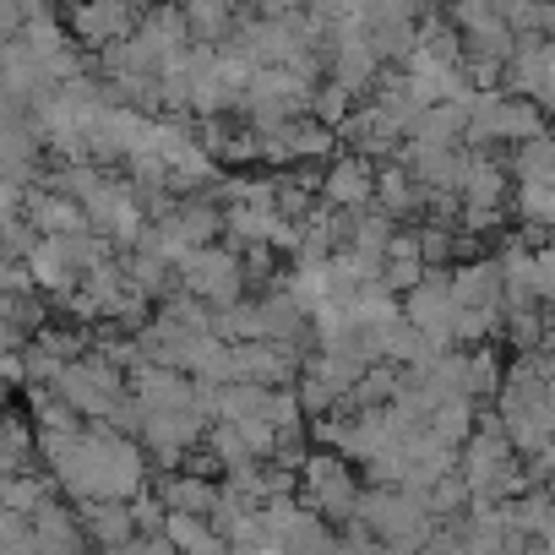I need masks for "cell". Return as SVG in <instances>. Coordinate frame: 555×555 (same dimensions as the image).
Masks as SVG:
<instances>
[{
  "mask_svg": "<svg viewBox=\"0 0 555 555\" xmlns=\"http://www.w3.org/2000/svg\"><path fill=\"white\" fill-rule=\"evenodd\" d=\"M403 322L425 338V344H452L457 338V300H452V278L441 272H425L420 284L409 289V306H403Z\"/></svg>",
  "mask_w": 555,
  "mask_h": 555,
  "instance_id": "obj_1",
  "label": "cell"
},
{
  "mask_svg": "<svg viewBox=\"0 0 555 555\" xmlns=\"http://www.w3.org/2000/svg\"><path fill=\"white\" fill-rule=\"evenodd\" d=\"M185 284L202 295V300H218V306H229L234 295H240V261L229 256V250H185Z\"/></svg>",
  "mask_w": 555,
  "mask_h": 555,
  "instance_id": "obj_2",
  "label": "cell"
},
{
  "mask_svg": "<svg viewBox=\"0 0 555 555\" xmlns=\"http://www.w3.org/2000/svg\"><path fill=\"white\" fill-rule=\"evenodd\" d=\"M327 196H333V202H344V207H354V202H365V196H371V175H365L360 164H344V169H333Z\"/></svg>",
  "mask_w": 555,
  "mask_h": 555,
  "instance_id": "obj_3",
  "label": "cell"
},
{
  "mask_svg": "<svg viewBox=\"0 0 555 555\" xmlns=\"http://www.w3.org/2000/svg\"><path fill=\"white\" fill-rule=\"evenodd\" d=\"M522 212L528 218H539V223H555V185L544 180H528V191H522Z\"/></svg>",
  "mask_w": 555,
  "mask_h": 555,
  "instance_id": "obj_4",
  "label": "cell"
},
{
  "mask_svg": "<svg viewBox=\"0 0 555 555\" xmlns=\"http://www.w3.org/2000/svg\"><path fill=\"white\" fill-rule=\"evenodd\" d=\"M382 191H387V202H392V207L414 202V196H409V185H403V175H387V180H382Z\"/></svg>",
  "mask_w": 555,
  "mask_h": 555,
  "instance_id": "obj_5",
  "label": "cell"
}]
</instances>
